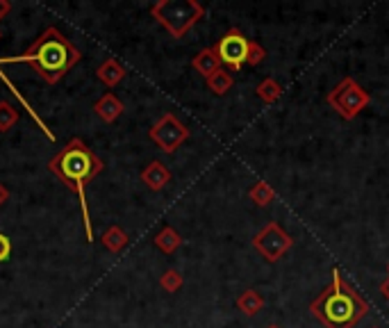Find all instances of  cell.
Instances as JSON below:
<instances>
[{"label": "cell", "instance_id": "6da1fadb", "mask_svg": "<svg viewBox=\"0 0 389 328\" xmlns=\"http://www.w3.org/2000/svg\"><path fill=\"white\" fill-rule=\"evenodd\" d=\"M48 171L55 173L66 187L77 194L80 210H82V221H84V235H87V242L91 244L94 242V226H91V219H89V203H87L84 189L103 171L101 158L96 156V153L87 146L80 137H73L51 162H48Z\"/></svg>", "mask_w": 389, "mask_h": 328}, {"label": "cell", "instance_id": "7a4b0ae2", "mask_svg": "<svg viewBox=\"0 0 389 328\" xmlns=\"http://www.w3.org/2000/svg\"><path fill=\"white\" fill-rule=\"evenodd\" d=\"M80 60L82 53L57 27L51 25L37 37V42L25 53L3 57L0 64H27L42 75L44 82L57 84Z\"/></svg>", "mask_w": 389, "mask_h": 328}, {"label": "cell", "instance_id": "3957f363", "mask_svg": "<svg viewBox=\"0 0 389 328\" xmlns=\"http://www.w3.org/2000/svg\"><path fill=\"white\" fill-rule=\"evenodd\" d=\"M310 310L326 328H353L369 313V305L355 287L344 281L342 272L333 269V283L314 298Z\"/></svg>", "mask_w": 389, "mask_h": 328}, {"label": "cell", "instance_id": "277c9868", "mask_svg": "<svg viewBox=\"0 0 389 328\" xmlns=\"http://www.w3.org/2000/svg\"><path fill=\"white\" fill-rule=\"evenodd\" d=\"M151 14L162 27H167L171 37L180 39L205 16V7L196 0H158L151 7Z\"/></svg>", "mask_w": 389, "mask_h": 328}, {"label": "cell", "instance_id": "5b68a950", "mask_svg": "<svg viewBox=\"0 0 389 328\" xmlns=\"http://www.w3.org/2000/svg\"><path fill=\"white\" fill-rule=\"evenodd\" d=\"M328 103H330V108H335L344 119H355L357 114L371 103V96H369L355 80L344 78L328 94Z\"/></svg>", "mask_w": 389, "mask_h": 328}, {"label": "cell", "instance_id": "8992f818", "mask_svg": "<svg viewBox=\"0 0 389 328\" xmlns=\"http://www.w3.org/2000/svg\"><path fill=\"white\" fill-rule=\"evenodd\" d=\"M148 137L155 141V146L162 149L164 153H173V151H178L180 144L189 139V128L176 117V114L169 112L153 125Z\"/></svg>", "mask_w": 389, "mask_h": 328}, {"label": "cell", "instance_id": "52a82bcc", "mask_svg": "<svg viewBox=\"0 0 389 328\" xmlns=\"http://www.w3.org/2000/svg\"><path fill=\"white\" fill-rule=\"evenodd\" d=\"M253 246L264 256V260L276 263V260H280L291 246H294V239H291L276 221H271V224L264 226V230H260V233L253 237Z\"/></svg>", "mask_w": 389, "mask_h": 328}, {"label": "cell", "instance_id": "ba28073f", "mask_svg": "<svg viewBox=\"0 0 389 328\" xmlns=\"http://www.w3.org/2000/svg\"><path fill=\"white\" fill-rule=\"evenodd\" d=\"M248 46H250V42L246 39V37L241 34L237 27H232V30H228L221 37L219 44L214 48H217L221 64L230 66L232 71H239L241 66L248 62Z\"/></svg>", "mask_w": 389, "mask_h": 328}, {"label": "cell", "instance_id": "9c48e42d", "mask_svg": "<svg viewBox=\"0 0 389 328\" xmlns=\"http://www.w3.org/2000/svg\"><path fill=\"white\" fill-rule=\"evenodd\" d=\"M123 110H125V108H123L121 99H119L116 94H112V92L103 94L101 99L94 103L96 117H98L101 121H105V123H114V121L123 114Z\"/></svg>", "mask_w": 389, "mask_h": 328}, {"label": "cell", "instance_id": "30bf717a", "mask_svg": "<svg viewBox=\"0 0 389 328\" xmlns=\"http://www.w3.org/2000/svg\"><path fill=\"white\" fill-rule=\"evenodd\" d=\"M141 180L148 185L153 191H162L164 187L169 185L171 182V171L164 167L162 162H158V160H153L148 167H146L144 171H141Z\"/></svg>", "mask_w": 389, "mask_h": 328}, {"label": "cell", "instance_id": "8fae6325", "mask_svg": "<svg viewBox=\"0 0 389 328\" xmlns=\"http://www.w3.org/2000/svg\"><path fill=\"white\" fill-rule=\"evenodd\" d=\"M96 78H98L105 87H116L123 78H125V69L123 64L116 60V57H107V60L96 69Z\"/></svg>", "mask_w": 389, "mask_h": 328}, {"label": "cell", "instance_id": "7c38bea8", "mask_svg": "<svg viewBox=\"0 0 389 328\" xmlns=\"http://www.w3.org/2000/svg\"><path fill=\"white\" fill-rule=\"evenodd\" d=\"M191 66L196 69L200 75H205V80L210 78L212 73H217L221 69V60H219V55H217V48H205V51H200L196 57L191 60Z\"/></svg>", "mask_w": 389, "mask_h": 328}, {"label": "cell", "instance_id": "4fadbf2b", "mask_svg": "<svg viewBox=\"0 0 389 328\" xmlns=\"http://www.w3.org/2000/svg\"><path fill=\"white\" fill-rule=\"evenodd\" d=\"M155 246H158L162 253H176V251L182 246V237L176 233V230H173L171 226H167V228H162L158 235H155Z\"/></svg>", "mask_w": 389, "mask_h": 328}, {"label": "cell", "instance_id": "5bb4252c", "mask_svg": "<svg viewBox=\"0 0 389 328\" xmlns=\"http://www.w3.org/2000/svg\"><path fill=\"white\" fill-rule=\"evenodd\" d=\"M103 246L112 253H121V251L128 246V235L121 226H110L103 233Z\"/></svg>", "mask_w": 389, "mask_h": 328}, {"label": "cell", "instance_id": "9a60e30c", "mask_svg": "<svg viewBox=\"0 0 389 328\" xmlns=\"http://www.w3.org/2000/svg\"><path fill=\"white\" fill-rule=\"evenodd\" d=\"M262 305H264V298H262L255 289H248V292H244L239 298H237V308L244 315L253 317V315H257L262 310Z\"/></svg>", "mask_w": 389, "mask_h": 328}, {"label": "cell", "instance_id": "2e32d148", "mask_svg": "<svg viewBox=\"0 0 389 328\" xmlns=\"http://www.w3.org/2000/svg\"><path fill=\"white\" fill-rule=\"evenodd\" d=\"M248 196L255 206H269L271 201L276 198V191H274V187L269 185V182H255V185L250 187Z\"/></svg>", "mask_w": 389, "mask_h": 328}, {"label": "cell", "instance_id": "e0dca14e", "mask_svg": "<svg viewBox=\"0 0 389 328\" xmlns=\"http://www.w3.org/2000/svg\"><path fill=\"white\" fill-rule=\"evenodd\" d=\"M232 75L226 71V69H219L217 73H212L210 78H208V87H210V92H214L217 96H223L226 94L230 87H232Z\"/></svg>", "mask_w": 389, "mask_h": 328}, {"label": "cell", "instance_id": "ac0fdd59", "mask_svg": "<svg viewBox=\"0 0 389 328\" xmlns=\"http://www.w3.org/2000/svg\"><path fill=\"white\" fill-rule=\"evenodd\" d=\"M18 121V110L12 103L0 101V132H9Z\"/></svg>", "mask_w": 389, "mask_h": 328}, {"label": "cell", "instance_id": "d6986e66", "mask_svg": "<svg viewBox=\"0 0 389 328\" xmlns=\"http://www.w3.org/2000/svg\"><path fill=\"white\" fill-rule=\"evenodd\" d=\"M280 94H283V89H280V84L274 78H267L257 84V96L264 103H276L280 99Z\"/></svg>", "mask_w": 389, "mask_h": 328}, {"label": "cell", "instance_id": "ffe728a7", "mask_svg": "<svg viewBox=\"0 0 389 328\" xmlns=\"http://www.w3.org/2000/svg\"><path fill=\"white\" fill-rule=\"evenodd\" d=\"M160 285L164 292H178V289L182 287V276L176 272V269H169V272H164L162 278H160Z\"/></svg>", "mask_w": 389, "mask_h": 328}, {"label": "cell", "instance_id": "44dd1931", "mask_svg": "<svg viewBox=\"0 0 389 328\" xmlns=\"http://www.w3.org/2000/svg\"><path fill=\"white\" fill-rule=\"evenodd\" d=\"M264 57H267L264 48H262L257 42H250V46H248V62L246 64H260Z\"/></svg>", "mask_w": 389, "mask_h": 328}, {"label": "cell", "instance_id": "7402d4cb", "mask_svg": "<svg viewBox=\"0 0 389 328\" xmlns=\"http://www.w3.org/2000/svg\"><path fill=\"white\" fill-rule=\"evenodd\" d=\"M9 256H12V239L0 233V263H7Z\"/></svg>", "mask_w": 389, "mask_h": 328}, {"label": "cell", "instance_id": "603a6c76", "mask_svg": "<svg viewBox=\"0 0 389 328\" xmlns=\"http://www.w3.org/2000/svg\"><path fill=\"white\" fill-rule=\"evenodd\" d=\"M9 12H12V3H9V0H0V21H3Z\"/></svg>", "mask_w": 389, "mask_h": 328}, {"label": "cell", "instance_id": "cb8c5ba5", "mask_svg": "<svg viewBox=\"0 0 389 328\" xmlns=\"http://www.w3.org/2000/svg\"><path fill=\"white\" fill-rule=\"evenodd\" d=\"M7 201H9V189L3 185V182H0V208H3Z\"/></svg>", "mask_w": 389, "mask_h": 328}, {"label": "cell", "instance_id": "d4e9b609", "mask_svg": "<svg viewBox=\"0 0 389 328\" xmlns=\"http://www.w3.org/2000/svg\"><path fill=\"white\" fill-rule=\"evenodd\" d=\"M381 292H383V296L387 298V301H389V278H387V281L381 285Z\"/></svg>", "mask_w": 389, "mask_h": 328}, {"label": "cell", "instance_id": "484cf974", "mask_svg": "<svg viewBox=\"0 0 389 328\" xmlns=\"http://www.w3.org/2000/svg\"><path fill=\"white\" fill-rule=\"evenodd\" d=\"M387 274H389V265H387Z\"/></svg>", "mask_w": 389, "mask_h": 328}, {"label": "cell", "instance_id": "4316f807", "mask_svg": "<svg viewBox=\"0 0 389 328\" xmlns=\"http://www.w3.org/2000/svg\"><path fill=\"white\" fill-rule=\"evenodd\" d=\"M269 328H278V326H269Z\"/></svg>", "mask_w": 389, "mask_h": 328}, {"label": "cell", "instance_id": "83f0119b", "mask_svg": "<svg viewBox=\"0 0 389 328\" xmlns=\"http://www.w3.org/2000/svg\"><path fill=\"white\" fill-rule=\"evenodd\" d=\"M374 328H378V326H374Z\"/></svg>", "mask_w": 389, "mask_h": 328}, {"label": "cell", "instance_id": "f1b7e54d", "mask_svg": "<svg viewBox=\"0 0 389 328\" xmlns=\"http://www.w3.org/2000/svg\"><path fill=\"white\" fill-rule=\"evenodd\" d=\"M0 37H3V34H0Z\"/></svg>", "mask_w": 389, "mask_h": 328}]
</instances>
